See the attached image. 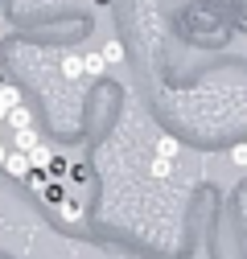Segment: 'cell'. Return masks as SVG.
<instances>
[{"label": "cell", "mask_w": 247, "mask_h": 259, "mask_svg": "<svg viewBox=\"0 0 247 259\" xmlns=\"http://www.w3.org/2000/svg\"><path fill=\"white\" fill-rule=\"evenodd\" d=\"M5 156H9V144L0 140V169H5Z\"/></svg>", "instance_id": "cell-16"}, {"label": "cell", "mask_w": 247, "mask_h": 259, "mask_svg": "<svg viewBox=\"0 0 247 259\" xmlns=\"http://www.w3.org/2000/svg\"><path fill=\"white\" fill-rule=\"evenodd\" d=\"M0 103H5V107H9V111H13V107H21V91H17V87H9V82H5V87H0Z\"/></svg>", "instance_id": "cell-14"}, {"label": "cell", "mask_w": 247, "mask_h": 259, "mask_svg": "<svg viewBox=\"0 0 247 259\" xmlns=\"http://www.w3.org/2000/svg\"><path fill=\"white\" fill-rule=\"evenodd\" d=\"M5 173H9V177H17V181H25V177H29V156L9 148V156H5Z\"/></svg>", "instance_id": "cell-2"}, {"label": "cell", "mask_w": 247, "mask_h": 259, "mask_svg": "<svg viewBox=\"0 0 247 259\" xmlns=\"http://www.w3.org/2000/svg\"><path fill=\"white\" fill-rule=\"evenodd\" d=\"M58 214L66 218V222H83V218H87V210H83V202H78V198H66V202L58 206Z\"/></svg>", "instance_id": "cell-4"}, {"label": "cell", "mask_w": 247, "mask_h": 259, "mask_svg": "<svg viewBox=\"0 0 247 259\" xmlns=\"http://www.w3.org/2000/svg\"><path fill=\"white\" fill-rule=\"evenodd\" d=\"M0 136H5V123H0Z\"/></svg>", "instance_id": "cell-21"}, {"label": "cell", "mask_w": 247, "mask_h": 259, "mask_svg": "<svg viewBox=\"0 0 247 259\" xmlns=\"http://www.w3.org/2000/svg\"><path fill=\"white\" fill-rule=\"evenodd\" d=\"M103 70H107V66H103V58H99V54H87V58H83V74H91V78H99Z\"/></svg>", "instance_id": "cell-12"}, {"label": "cell", "mask_w": 247, "mask_h": 259, "mask_svg": "<svg viewBox=\"0 0 247 259\" xmlns=\"http://www.w3.org/2000/svg\"><path fill=\"white\" fill-rule=\"evenodd\" d=\"M0 41H5V25H0Z\"/></svg>", "instance_id": "cell-18"}, {"label": "cell", "mask_w": 247, "mask_h": 259, "mask_svg": "<svg viewBox=\"0 0 247 259\" xmlns=\"http://www.w3.org/2000/svg\"><path fill=\"white\" fill-rule=\"evenodd\" d=\"M50 160H54V148L50 144H37L33 152H29V169H50Z\"/></svg>", "instance_id": "cell-5"}, {"label": "cell", "mask_w": 247, "mask_h": 259, "mask_svg": "<svg viewBox=\"0 0 247 259\" xmlns=\"http://www.w3.org/2000/svg\"><path fill=\"white\" fill-rule=\"evenodd\" d=\"M5 119H9V107H5V103H0V123H5Z\"/></svg>", "instance_id": "cell-17"}, {"label": "cell", "mask_w": 247, "mask_h": 259, "mask_svg": "<svg viewBox=\"0 0 247 259\" xmlns=\"http://www.w3.org/2000/svg\"><path fill=\"white\" fill-rule=\"evenodd\" d=\"M99 58H103V66H115V62H124V46H119V41L111 37V41H107V46L99 50Z\"/></svg>", "instance_id": "cell-10"}, {"label": "cell", "mask_w": 247, "mask_h": 259, "mask_svg": "<svg viewBox=\"0 0 247 259\" xmlns=\"http://www.w3.org/2000/svg\"><path fill=\"white\" fill-rule=\"evenodd\" d=\"M37 144H42V136L33 132V127H21V132H13V144H9V148H13V152H25V156H29V152H33Z\"/></svg>", "instance_id": "cell-1"}, {"label": "cell", "mask_w": 247, "mask_h": 259, "mask_svg": "<svg viewBox=\"0 0 247 259\" xmlns=\"http://www.w3.org/2000/svg\"><path fill=\"white\" fill-rule=\"evenodd\" d=\"M177 152H181L177 136H157V156H165V160H177Z\"/></svg>", "instance_id": "cell-9"}, {"label": "cell", "mask_w": 247, "mask_h": 259, "mask_svg": "<svg viewBox=\"0 0 247 259\" xmlns=\"http://www.w3.org/2000/svg\"><path fill=\"white\" fill-rule=\"evenodd\" d=\"M66 198H70V193H66V181H50V185L42 189V202H46V206H62Z\"/></svg>", "instance_id": "cell-3"}, {"label": "cell", "mask_w": 247, "mask_h": 259, "mask_svg": "<svg viewBox=\"0 0 247 259\" xmlns=\"http://www.w3.org/2000/svg\"><path fill=\"white\" fill-rule=\"evenodd\" d=\"M25 181H29V189H37V193H42L54 177H50V169H29V177H25Z\"/></svg>", "instance_id": "cell-11"}, {"label": "cell", "mask_w": 247, "mask_h": 259, "mask_svg": "<svg viewBox=\"0 0 247 259\" xmlns=\"http://www.w3.org/2000/svg\"><path fill=\"white\" fill-rule=\"evenodd\" d=\"M62 74H66V78H78V74H83V58H78V54H66V58H62Z\"/></svg>", "instance_id": "cell-13"}, {"label": "cell", "mask_w": 247, "mask_h": 259, "mask_svg": "<svg viewBox=\"0 0 247 259\" xmlns=\"http://www.w3.org/2000/svg\"><path fill=\"white\" fill-rule=\"evenodd\" d=\"M231 160H235L239 169H247V144H235V148H231Z\"/></svg>", "instance_id": "cell-15"}, {"label": "cell", "mask_w": 247, "mask_h": 259, "mask_svg": "<svg viewBox=\"0 0 247 259\" xmlns=\"http://www.w3.org/2000/svg\"><path fill=\"white\" fill-rule=\"evenodd\" d=\"M0 87H5V70H0Z\"/></svg>", "instance_id": "cell-19"}, {"label": "cell", "mask_w": 247, "mask_h": 259, "mask_svg": "<svg viewBox=\"0 0 247 259\" xmlns=\"http://www.w3.org/2000/svg\"><path fill=\"white\" fill-rule=\"evenodd\" d=\"M5 123L13 127V132H21V127H33V119H29V107H25V103H21V107H13Z\"/></svg>", "instance_id": "cell-7"}, {"label": "cell", "mask_w": 247, "mask_h": 259, "mask_svg": "<svg viewBox=\"0 0 247 259\" xmlns=\"http://www.w3.org/2000/svg\"><path fill=\"white\" fill-rule=\"evenodd\" d=\"M0 25H5V9H0Z\"/></svg>", "instance_id": "cell-20"}, {"label": "cell", "mask_w": 247, "mask_h": 259, "mask_svg": "<svg viewBox=\"0 0 247 259\" xmlns=\"http://www.w3.org/2000/svg\"><path fill=\"white\" fill-rule=\"evenodd\" d=\"M148 173L157 177V181H169V177H173V160H165V156H152V160H148Z\"/></svg>", "instance_id": "cell-8"}, {"label": "cell", "mask_w": 247, "mask_h": 259, "mask_svg": "<svg viewBox=\"0 0 247 259\" xmlns=\"http://www.w3.org/2000/svg\"><path fill=\"white\" fill-rule=\"evenodd\" d=\"M50 177H54V181H66V177H70V160H66V152H54V160H50Z\"/></svg>", "instance_id": "cell-6"}]
</instances>
